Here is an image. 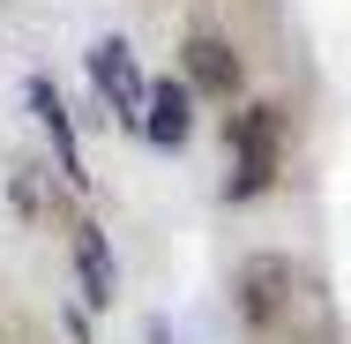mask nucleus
<instances>
[{"instance_id":"1","label":"nucleus","mask_w":351,"mask_h":344,"mask_svg":"<svg viewBox=\"0 0 351 344\" xmlns=\"http://www.w3.org/2000/svg\"><path fill=\"white\" fill-rule=\"evenodd\" d=\"M232 142H239L232 203H247V195H262V187L277 180V165H284V113H277V105H247L239 128H232Z\"/></svg>"},{"instance_id":"2","label":"nucleus","mask_w":351,"mask_h":344,"mask_svg":"<svg viewBox=\"0 0 351 344\" xmlns=\"http://www.w3.org/2000/svg\"><path fill=\"white\" fill-rule=\"evenodd\" d=\"M90 82H97V98H105L112 113L142 120V105H149V82H142L135 53H128V38H97V45H90Z\"/></svg>"},{"instance_id":"3","label":"nucleus","mask_w":351,"mask_h":344,"mask_svg":"<svg viewBox=\"0 0 351 344\" xmlns=\"http://www.w3.org/2000/svg\"><path fill=\"white\" fill-rule=\"evenodd\" d=\"M142 135L157 142V150H180V142L195 135V90L172 75V82H149V105H142Z\"/></svg>"},{"instance_id":"4","label":"nucleus","mask_w":351,"mask_h":344,"mask_svg":"<svg viewBox=\"0 0 351 344\" xmlns=\"http://www.w3.org/2000/svg\"><path fill=\"white\" fill-rule=\"evenodd\" d=\"M180 53H187V75H180L187 90H210V98H232L239 90V53L224 38H187Z\"/></svg>"},{"instance_id":"5","label":"nucleus","mask_w":351,"mask_h":344,"mask_svg":"<svg viewBox=\"0 0 351 344\" xmlns=\"http://www.w3.org/2000/svg\"><path fill=\"white\" fill-rule=\"evenodd\" d=\"M30 113L45 120V135H53V157H60V172L82 180V157H75V128H68V105H60V90L53 82H30Z\"/></svg>"},{"instance_id":"6","label":"nucleus","mask_w":351,"mask_h":344,"mask_svg":"<svg viewBox=\"0 0 351 344\" xmlns=\"http://www.w3.org/2000/svg\"><path fill=\"white\" fill-rule=\"evenodd\" d=\"M75 262H82V292H90V307H105V299L120 292V277H112V255H105V232H97V225H75Z\"/></svg>"},{"instance_id":"7","label":"nucleus","mask_w":351,"mask_h":344,"mask_svg":"<svg viewBox=\"0 0 351 344\" xmlns=\"http://www.w3.org/2000/svg\"><path fill=\"white\" fill-rule=\"evenodd\" d=\"M284 277H291V270L269 262V255H262V262H247V277H239V307H247V322H269V314L284 307V292H277Z\"/></svg>"}]
</instances>
